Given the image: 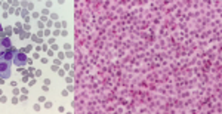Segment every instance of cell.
Instances as JSON below:
<instances>
[{"mask_svg": "<svg viewBox=\"0 0 222 114\" xmlns=\"http://www.w3.org/2000/svg\"><path fill=\"white\" fill-rule=\"evenodd\" d=\"M10 76V62L3 61L0 58V77L2 79H7Z\"/></svg>", "mask_w": 222, "mask_h": 114, "instance_id": "obj_1", "label": "cell"}, {"mask_svg": "<svg viewBox=\"0 0 222 114\" xmlns=\"http://www.w3.org/2000/svg\"><path fill=\"white\" fill-rule=\"evenodd\" d=\"M2 45H3V47H5V49H10V40H9V39L7 37H3L2 39Z\"/></svg>", "mask_w": 222, "mask_h": 114, "instance_id": "obj_4", "label": "cell"}, {"mask_svg": "<svg viewBox=\"0 0 222 114\" xmlns=\"http://www.w3.org/2000/svg\"><path fill=\"white\" fill-rule=\"evenodd\" d=\"M3 83V79H2V77H0V84Z\"/></svg>", "mask_w": 222, "mask_h": 114, "instance_id": "obj_6", "label": "cell"}, {"mask_svg": "<svg viewBox=\"0 0 222 114\" xmlns=\"http://www.w3.org/2000/svg\"><path fill=\"white\" fill-rule=\"evenodd\" d=\"M16 52H18V51H15L14 47L6 49V51H5V53H3V56H2V59H3V61H6V62H12V61H14V58H15V55H16Z\"/></svg>", "mask_w": 222, "mask_h": 114, "instance_id": "obj_3", "label": "cell"}, {"mask_svg": "<svg viewBox=\"0 0 222 114\" xmlns=\"http://www.w3.org/2000/svg\"><path fill=\"white\" fill-rule=\"evenodd\" d=\"M27 37H30L28 33H21V39H27Z\"/></svg>", "mask_w": 222, "mask_h": 114, "instance_id": "obj_5", "label": "cell"}, {"mask_svg": "<svg viewBox=\"0 0 222 114\" xmlns=\"http://www.w3.org/2000/svg\"><path fill=\"white\" fill-rule=\"evenodd\" d=\"M27 56H25V53L24 52H16V55H15L14 58V64L15 65H18V67H22V65H25L27 64Z\"/></svg>", "mask_w": 222, "mask_h": 114, "instance_id": "obj_2", "label": "cell"}]
</instances>
